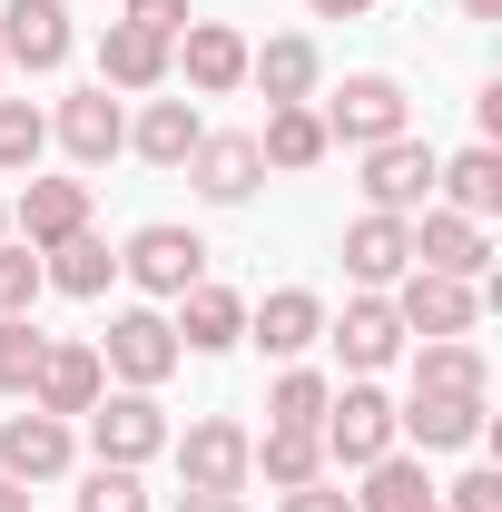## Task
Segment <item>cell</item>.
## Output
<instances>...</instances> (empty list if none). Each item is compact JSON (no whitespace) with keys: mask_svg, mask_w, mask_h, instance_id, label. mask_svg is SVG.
Wrapping results in <instances>:
<instances>
[{"mask_svg":"<svg viewBox=\"0 0 502 512\" xmlns=\"http://www.w3.org/2000/svg\"><path fill=\"white\" fill-rule=\"evenodd\" d=\"M315 119H325V138H335V148H384V138H404V128H414V99H404L384 69H355V79H345Z\"/></svg>","mask_w":502,"mask_h":512,"instance_id":"6da1fadb","label":"cell"},{"mask_svg":"<svg viewBox=\"0 0 502 512\" xmlns=\"http://www.w3.org/2000/svg\"><path fill=\"white\" fill-rule=\"evenodd\" d=\"M89 453L99 463H158L168 453V414H158V394H138V384H119V394H99L89 404Z\"/></svg>","mask_w":502,"mask_h":512,"instance_id":"7a4b0ae2","label":"cell"},{"mask_svg":"<svg viewBox=\"0 0 502 512\" xmlns=\"http://www.w3.org/2000/svg\"><path fill=\"white\" fill-rule=\"evenodd\" d=\"M99 365L119 384H138V394H158V384L178 375V325L158 316V306H128V316H109V335H99Z\"/></svg>","mask_w":502,"mask_h":512,"instance_id":"3957f363","label":"cell"},{"mask_svg":"<svg viewBox=\"0 0 502 512\" xmlns=\"http://www.w3.org/2000/svg\"><path fill=\"white\" fill-rule=\"evenodd\" d=\"M384 306H394L404 335H424V345H434V335H473V316H483V296H473L463 276H424V266H404Z\"/></svg>","mask_w":502,"mask_h":512,"instance_id":"277c9868","label":"cell"},{"mask_svg":"<svg viewBox=\"0 0 502 512\" xmlns=\"http://www.w3.org/2000/svg\"><path fill=\"white\" fill-rule=\"evenodd\" d=\"M315 444H325V463H375V453H394V404H384L375 384H345L335 404H325V424H315Z\"/></svg>","mask_w":502,"mask_h":512,"instance_id":"5b68a950","label":"cell"},{"mask_svg":"<svg viewBox=\"0 0 502 512\" xmlns=\"http://www.w3.org/2000/svg\"><path fill=\"white\" fill-rule=\"evenodd\" d=\"M434 168H443V158L414 138V128L384 138V148H365V207H375V217H414V207L434 197Z\"/></svg>","mask_w":502,"mask_h":512,"instance_id":"8992f818","label":"cell"},{"mask_svg":"<svg viewBox=\"0 0 502 512\" xmlns=\"http://www.w3.org/2000/svg\"><path fill=\"white\" fill-rule=\"evenodd\" d=\"M69 50V0H0V69H60Z\"/></svg>","mask_w":502,"mask_h":512,"instance_id":"52a82bcc","label":"cell"},{"mask_svg":"<svg viewBox=\"0 0 502 512\" xmlns=\"http://www.w3.org/2000/svg\"><path fill=\"white\" fill-rule=\"evenodd\" d=\"M178 444V473H188V493H247V424H227V414H207L188 434H168Z\"/></svg>","mask_w":502,"mask_h":512,"instance_id":"ba28073f","label":"cell"},{"mask_svg":"<svg viewBox=\"0 0 502 512\" xmlns=\"http://www.w3.org/2000/svg\"><path fill=\"white\" fill-rule=\"evenodd\" d=\"M119 266L148 286V296H188L197 276H207V247H197V227H168V217H158V227H138V237L119 247Z\"/></svg>","mask_w":502,"mask_h":512,"instance_id":"9c48e42d","label":"cell"},{"mask_svg":"<svg viewBox=\"0 0 502 512\" xmlns=\"http://www.w3.org/2000/svg\"><path fill=\"white\" fill-rule=\"evenodd\" d=\"M109 394V365H99V345H40V375H30V414H89Z\"/></svg>","mask_w":502,"mask_h":512,"instance_id":"30bf717a","label":"cell"},{"mask_svg":"<svg viewBox=\"0 0 502 512\" xmlns=\"http://www.w3.org/2000/svg\"><path fill=\"white\" fill-rule=\"evenodd\" d=\"M256 178H266V158H256V138H247V128H227V138L207 128V138H197L188 188L207 197V207H247V197H256Z\"/></svg>","mask_w":502,"mask_h":512,"instance_id":"8fae6325","label":"cell"},{"mask_svg":"<svg viewBox=\"0 0 502 512\" xmlns=\"http://www.w3.org/2000/svg\"><path fill=\"white\" fill-rule=\"evenodd\" d=\"M50 138H60L79 168H109V158L128 148V109L109 99V89H69V99H60V119H50Z\"/></svg>","mask_w":502,"mask_h":512,"instance_id":"7c38bea8","label":"cell"},{"mask_svg":"<svg viewBox=\"0 0 502 512\" xmlns=\"http://www.w3.org/2000/svg\"><path fill=\"white\" fill-rule=\"evenodd\" d=\"M168 60H188V89H197V99L247 89V40H237L227 20H188V30L168 40Z\"/></svg>","mask_w":502,"mask_h":512,"instance_id":"4fadbf2b","label":"cell"},{"mask_svg":"<svg viewBox=\"0 0 502 512\" xmlns=\"http://www.w3.org/2000/svg\"><path fill=\"white\" fill-rule=\"evenodd\" d=\"M404 266H414V217H375V207H365V217L345 227V276H355L365 296H384Z\"/></svg>","mask_w":502,"mask_h":512,"instance_id":"5bb4252c","label":"cell"},{"mask_svg":"<svg viewBox=\"0 0 502 512\" xmlns=\"http://www.w3.org/2000/svg\"><path fill=\"white\" fill-rule=\"evenodd\" d=\"M483 404L493 394H414V404H394V434H414L424 453H463L483 444Z\"/></svg>","mask_w":502,"mask_h":512,"instance_id":"9a60e30c","label":"cell"},{"mask_svg":"<svg viewBox=\"0 0 502 512\" xmlns=\"http://www.w3.org/2000/svg\"><path fill=\"white\" fill-rule=\"evenodd\" d=\"M69 424L60 414H10V424H0V473H10V483H60L69 473Z\"/></svg>","mask_w":502,"mask_h":512,"instance_id":"2e32d148","label":"cell"},{"mask_svg":"<svg viewBox=\"0 0 502 512\" xmlns=\"http://www.w3.org/2000/svg\"><path fill=\"white\" fill-rule=\"evenodd\" d=\"M414 266L424 276H483L493 266V247H483V217H453V207H424V227H414Z\"/></svg>","mask_w":502,"mask_h":512,"instance_id":"e0dca14e","label":"cell"},{"mask_svg":"<svg viewBox=\"0 0 502 512\" xmlns=\"http://www.w3.org/2000/svg\"><path fill=\"white\" fill-rule=\"evenodd\" d=\"M10 227H20V247H60V237L89 227V188L79 178H30L20 207H10Z\"/></svg>","mask_w":502,"mask_h":512,"instance_id":"ac0fdd59","label":"cell"},{"mask_svg":"<svg viewBox=\"0 0 502 512\" xmlns=\"http://www.w3.org/2000/svg\"><path fill=\"white\" fill-rule=\"evenodd\" d=\"M168 40H158V30H138V20H109V30H99V89H158V79H168Z\"/></svg>","mask_w":502,"mask_h":512,"instance_id":"d6986e66","label":"cell"},{"mask_svg":"<svg viewBox=\"0 0 502 512\" xmlns=\"http://www.w3.org/2000/svg\"><path fill=\"white\" fill-rule=\"evenodd\" d=\"M197 138H207V119H197V99H148L138 109V128H128V148L148 158V168H188Z\"/></svg>","mask_w":502,"mask_h":512,"instance_id":"ffe728a7","label":"cell"},{"mask_svg":"<svg viewBox=\"0 0 502 512\" xmlns=\"http://www.w3.org/2000/svg\"><path fill=\"white\" fill-rule=\"evenodd\" d=\"M325 335H335V355H345L355 375H375V365H394V355H404V325H394V306H384V296H355Z\"/></svg>","mask_w":502,"mask_h":512,"instance_id":"44dd1931","label":"cell"},{"mask_svg":"<svg viewBox=\"0 0 502 512\" xmlns=\"http://www.w3.org/2000/svg\"><path fill=\"white\" fill-rule=\"evenodd\" d=\"M237 335H247V306H237L227 286H207V276H197L188 296H178V355H227Z\"/></svg>","mask_w":502,"mask_h":512,"instance_id":"7402d4cb","label":"cell"},{"mask_svg":"<svg viewBox=\"0 0 502 512\" xmlns=\"http://www.w3.org/2000/svg\"><path fill=\"white\" fill-rule=\"evenodd\" d=\"M247 335L266 345V355H286V365H296V355H306L315 335H325V306H315L306 286H276V296H266V306L247 316Z\"/></svg>","mask_w":502,"mask_h":512,"instance_id":"603a6c76","label":"cell"},{"mask_svg":"<svg viewBox=\"0 0 502 512\" xmlns=\"http://www.w3.org/2000/svg\"><path fill=\"white\" fill-rule=\"evenodd\" d=\"M40 276H50L60 296H109L119 256H109V237H99V227H79V237H60V247H40Z\"/></svg>","mask_w":502,"mask_h":512,"instance_id":"cb8c5ba5","label":"cell"},{"mask_svg":"<svg viewBox=\"0 0 502 512\" xmlns=\"http://www.w3.org/2000/svg\"><path fill=\"white\" fill-rule=\"evenodd\" d=\"M414 394H493L483 345H473V335H434V345L414 355Z\"/></svg>","mask_w":502,"mask_h":512,"instance_id":"d4e9b609","label":"cell"},{"mask_svg":"<svg viewBox=\"0 0 502 512\" xmlns=\"http://www.w3.org/2000/svg\"><path fill=\"white\" fill-rule=\"evenodd\" d=\"M247 79L266 89V109H306L315 99V40H266V50H247Z\"/></svg>","mask_w":502,"mask_h":512,"instance_id":"484cf974","label":"cell"},{"mask_svg":"<svg viewBox=\"0 0 502 512\" xmlns=\"http://www.w3.org/2000/svg\"><path fill=\"white\" fill-rule=\"evenodd\" d=\"M247 473H266L276 493H296V483H315V473H325V444H315V434H296V424H266V434H247Z\"/></svg>","mask_w":502,"mask_h":512,"instance_id":"4316f807","label":"cell"},{"mask_svg":"<svg viewBox=\"0 0 502 512\" xmlns=\"http://www.w3.org/2000/svg\"><path fill=\"white\" fill-rule=\"evenodd\" d=\"M325 148H335V138H325L315 109H266V128H256V158H266V168H286V178H306Z\"/></svg>","mask_w":502,"mask_h":512,"instance_id":"83f0119b","label":"cell"},{"mask_svg":"<svg viewBox=\"0 0 502 512\" xmlns=\"http://www.w3.org/2000/svg\"><path fill=\"white\" fill-rule=\"evenodd\" d=\"M434 188L453 197V217H493V207H502V148L473 138L463 158H443V168H434Z\"/></svg>","mask_w":502,"mask_h":512,"instance_id":"f1b7e54d","label":"cell"},{"mask_svg":"<svg viewBox=\"0 0 502 512\" xmlns=\"http://www.w3.org/2000/svg\"><path fill=\"white\" fill-rule=\"evenodd\" d=\"M355 512H434V483H424V463L414 453H375L365 463V493H345Z\"/></svg>","mask_w":502,"mask_h":512,"instance_id":"f546056e","label":"cell"},{"mask_svg":"<svg viewBox=\"0 0 502 512\" xmlns=\"http://www.w3.org/2000/svg\"><path fill=\"white\" fill-rule=\"evenodd\" d=\"M40 148H50V119H40L30 99H0V178H30Z\"/></svg>","mask_w":502,"mask_h":512,"instance_id":"4dcf8cb0","label":"cell"},{"mask_svg":"<svg viewBox=\"0 0 502 512\" xmlns=\"http://www.w3.org/2000/svg\"><path fill=\"white\" fill-rule=\"evenodd\" d=\"M325 404H335V384L296 365V375H276V394H266V424H296V434H315V424H325Z\"/></svg>","mask_w":502,"mask_h":512,"instance_id":"1f68e13d","label":"cell"},{"mask_svg":"<svg viewBox=\"0 0 502 512\" xmlns=\"http://www.w3.org/2000/svg\"><path fill=\"white\" fill-rule=\"evenodd\" d=\"M40 325L30 316H0V394H30V375H40Z\"/></svg>","mask_w":502,"mask_h":512,"instance_id":"d6a6232c","label":"cell"},{"mask_svg":"<svg viewBox=\"0 0 502 512\" xmlns=\"http://www.w3.org/2000/svg\"><path fill=\"white\" fill-rule=\"evenodd\" d=\"M79 512H148V483H138L128 463H89V483H79Z\"/></svg>","mask_w":502,"mask_h":512,"instance_id":"836d02e7","label":"cell"},{"mask_svg":"<svg viewBox=\"0 0 502 512\" xmlns=\"http://www.w3.org/2000/svg\"><path fill=\"white\" fill-rule=\"evenodd\" d=\"M40 286H50V276H40V247H10V237H0V316H30Z\"/></svg>","mask_w":502,"mask_h":512,"instance_id":"e575fe53","label":"cell"},{"mask_svg":"<svg viewBox=\"0 0 502 512\" xmlns=\"http://www.w3.org/2000/svg\"><path fill=\"white\" fill-rule=\"evenodd\" d=\"M119 20L158 30V40H178V30H188V0H119Z\"/></svg>","mask_w":502,"mask_h":512,"instance_id":"d590c367","label":"cell"},{"mask_svg":"<svg viewBox=\"0 0 502 512\" xmlns=\"http://www.w3.org/2000/svg\"><path fill=\"white\" fill-rule=\"evenodd\" d=\"M443 512H502V473H493V463H483V473H463Z\"/></svg>","mask_w":502,"mask_h":512,"instance_id":"8d00e7d4","label":"cell"},{"mask_svg":"<svg viewBox=\"0 0 502 512\" xmlns=\"http://www.w3.org/2000/svg\"><path fill=\"white\" fill-rule=\"evenodd\" d=\"M276 512H355V503H345V493L315 473V483H296V493H276Z\"/></svg>","mask_w":502,"mask_h":512,"instance_id":"74e56055","label":"cell"},{"mask_svg":"<svg viewBox=\"0 0 502 512\" xmlns=\"http://www.w3.org/2000/svg\"><path fill=\"white\" fill-rule=\"evenodd\" d=\"M178 512H247L237 493H178Z\"/></svg>","mask_w":502,"mask_h":512,"instance_id":"f35d334b","label":"cell"},{"mask_svg":"<svg viewBox=\"0 0 502 512\" xmlns=\"http://www.w3.org/2000/svg\"><path fill=\"white\" fill-rule=\"evenodd\" d=\"M315 20H365V10H375V0H306Z\"/></svg>","mask_w":502,"mask_h":512,"instance_id":"ab89813d","label":"cell"},{"mask_svg":"<svg viewBox=\"0 0 502 512\" xmlns=\"http://www.w3.org/2000/svg\"><path fill=\"white\" fill-rule=\"evenodd\" d=\"M0 512H30V483H10V473H0Z\"/></svg>","mask_w":502,"mask_h":512,"instance_id":"60d3db41","label":"cell"},{"mask_svg":"<svg viewBox=\"0 0 502 512\" xmlns=\"http://www.w3.org/2000/svg\"><path fill=\"white\" fill-rule=\"evenodd\" d=\"M463 20H502V0H463Z\"/></svg>","mask_w":502,"mask_h":512,"instance_id":"b9f144b4","label":"cell"},{"mask_svg":"<svg viewBox=\"0 0 502 512\" xmlns=\"http://www.w3.org/2000/svg\"><path fill=\"white\" fill-rule=\"evenodd\" d=\"M0 237H10V207H0Z\"/></svg>","mask_w":502,"mask_h":512,"instance_id":"7bdbcfd3","label":"cell"},{"mask_svg":"<svg viewBox=\"0 0 502 512\" xmlns=\"http://www.w3.org/2000/svg\"><path fill=\"white\" fill-rule=\"evenodd\" d=\"M434 512H443V503H434Z\"/></svg>","mask_w":502,"mask_h":512,"instance_id":"ee69618b","label":"cell"}]
</instances>
